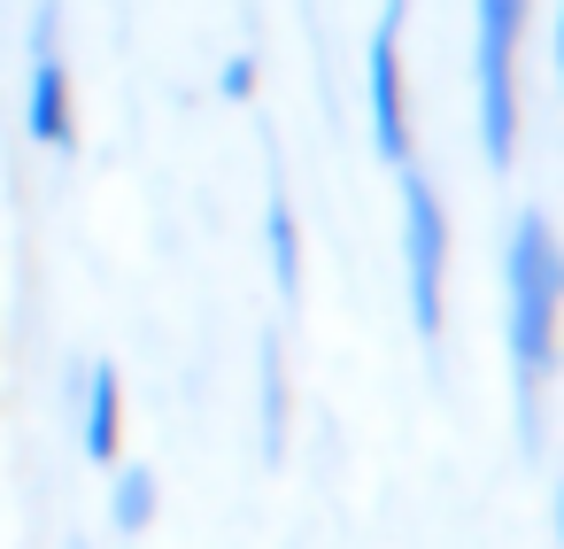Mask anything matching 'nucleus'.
<instances>
[{"label": "nucleus", "mask_w": 564, "mask_h": 549, "mask_svg": "<svg viewBox=\"0 0 564 549\" xmlns=\"http://www.w3.org/2000/svg\"><path fill=\"white\" fill-rule=\"evenodd\" d=\"M510 387H518V433L541 441V395L556 379V317H564V240L541 209H518L510 225Z\"/></svg>", "instance_id": "1"}, {"label": "nucleus", "mask_w": 564, "mask_h": 549, "mask_svg": "<svg viewBox=\"0 0 564 549\" xmlns=\"http://www.w3.org/2000/svg\"><path fill=\"white\" fill-rule=\"evenodd\" d=\"M402 186V279H410V325L417 341L433 348L441 341V317H448V209L433 194V179L417 163L394 171Z\"/></svg>", "instance_id": "2"}, {"label": "nucleus", "mask_w": 564, "mask_h": 549, "mask_svg": "<svg viewBox=\"0 0 564 549\" xmlns=\"http://www.w3.org/2000/svg\"><path fill=\"white\" fill-rule=\"evenodd\" d=\"M518 40H525V0H479V155L487 171L518 163Z\"/></svg>", "instance_id": "3"}, {"label": "nucleus", "mask_w": 564, "mask_h": 549, "mask_svg": "<svg viewBox=\"0 0 564 549\" xmlns=\"http://www.w3.org/2000/svg\"><path fill=\"white\" fill-rule=\"evenodd\" d=\"M402 9H410V0H379V24H371V47H364L371 148H379L387 171L417 163V148H410V94H402Z\"/></svg>", "instance_id": "4"}, {"label": "nucleus", "mask_w": 564, "mask_h": 549, "mask_svg": "<svg viewBox=\"0 0 564 549\" xmlns=\"http://www.w3.org/2000/svg\"><path fill=\"white\" fill-rule=\"evenodd\" d=\"M24 132L47 155L78 148V101H70V63H63V9L40 0L32 9V78H24Z\"/></svg>", "instance_id": "5"}, {"label": "nucleus", "mask_w": 564, "mask_h": 549, "mask_svg": "<svg viewBox=\"0 0 564 549\" xmlns=\"http://www.w3.org/2000/svg\"><path fill=\"white\" fill-rule=\"evenodd\" d=\"M86 456L94 464H117L124 456V379H117V364H94L86 372Z\"/></svg>", "instance_id": "6"}, {"label": "nucleus", "mask_w": 564, "mask_h": 549, "mask_svg": "<svg viewBox=\"0 0 564 549\" xmlns=\"http://www.w3.org/2000/svg\"><path fill=\"white\" fill-rule=\"evenodd\" d=\"M263 248H271V279H279V294L286 302H302V225H294V202L271 186V202H263Z\"/></svg>", "instance_id": "7"}, {"label": "nucleus", "mask_w": 564, "mask_h": 549, "mask_svg": "<svg viewBox=\"0 0 564 549\" xmlns=\"http://www.w3.org/2000/svg\"><path fill=\"white\" fill-rule=\"evenodd\" d=\"M117 480H109V526L117 534H148V518H155V472L148 464H109Z\"/></svg>", "instance_id": "8"}, {"label": "nucleus", "mask_w": 564, "mask_h": 549, "mask_svg": "<svg viewBox=\"0 0 564 549\" xmlns=\"http://www.w3.org/2000/svg\"><path fill=\"white\" fill-rule=\"evenodd\" d=\"M263 456H286V356L279 341H263Z\"/></svg>", "instance_id": "9"}, {"label": "nucleus", "mask_w": 564, "mask_h": 549, "mask_svg": "<svg viewBox=\"0 0 564 549\" xmlns=\"http://www.w3.org/2000/svg\"><path fill=\"white\" fill-rule=\"evenodd\" d=\"M217 86H225V101H248V94H256V55H232Z\"/></svg>", "instance_id": "10"}, {"label": "nucleus", "mask_w": 564, "mask_h": 549, "mask_svg": "<svg viewBox=\"0 0 564 549\" xmlns=\"http://www.w3.org/2000/svg\"><path fill=\"white\" fill-rule=\"evenodd\" d=\"M556 94H564V0H556Z\"/></svg>", "instance_id": "11"}, {"label": "nucleus", "mask_w": 564, "mask_h": 549, "mask_svg": "<svg viewBox=\"0 0 564 549\" xmlns=\"http://www.w3.org/2000/svg\"><path fill=\"white\" fill-rule=\"evenodd\" d=\"M556 534H564V495H556Z\"/></svg>", "instance_id": "12"}, {"label": "nucleus", "mask_w": 564, "mask_h": 549, "mask_svg": "<svg viewBox=\"0 0 564 549\" xmlns=\"http://www.w3.org/2000/svg\"><path fill=\"white\" fill-rule=\"evenodd\" d=\"M70 549H86V541H70Z\"/></svg>", "instance_id": "13"}]
</instances>
